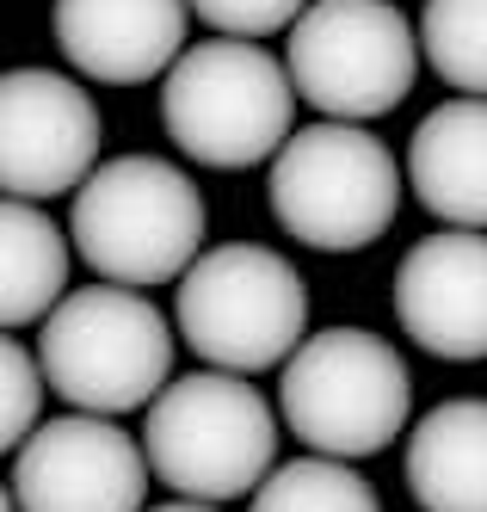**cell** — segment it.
<instances>
[{
  "instance_id": "1",
  "label": "cell",
  "mask_w": 487,
  "mask_h": 512,
  "mask_svg": "<svg viewBox=\"0 0 487 512\" xmlns=\"http://www.w3.org/2000/svg\"><path fill=\"white\" fill-rule=\"evenodd\" d=\"M290 62L253 38H204L161 75V124L198 167L241 173L272 161L296 136Z\"/></svg>"
},
{
  "instance_id": "2",
  "label": "cell",
  "mask_w": 487,
  "mask_h": 512,
  "mask_svg": "<svg viewBox=\"0 0 487 512\" xmlns=\"http://www.w3.org/2000/svg\"><path fill=\"white\" fill-rule=\"evenodd\" d=\"M278 420L272 401L235 371L173 377L142 414V451L155 482L179 500H253L259 482L278 469Z\"/></svg>"
},
{
  "instance_id": "3",
  "label": "cell",
  "mask_w": 487,
  "mask_h": 512,
  "mask_svg": "<svg viewBox=\"0 0 487 512\" xmlns=\"http://www.w3.org/2000/svg\"><path fill=\"white\" fill-rule=\"evenodd\" d=\"M278 414L315 457L364 463L389 451L414 420V371L370 327H321L284 358Z\"/></svg>"
},
{
  "instance_id": "4",
  "label": "cell",
  "mask_w": 487,
  "mask_h": 512,
  "mask_svg": "<svg viewBox=\"0 0 487 512\" xmlns=\"http://www.w3.org/2000/svg\"><path fill=\"white\" fill-rule=\"evenodd\" d=\"M74 253L105 278L130 290L179 284L204 253V198L192 173L161 155H118L99 161L93 179L74 192L68 216Z\"/></svg>"
},
{
  "instance_id": "5",
  "label": "cell",
  "mask_w": 487,
  "mask_h": 512,
  "mask_svg": "<svg viewBox=\"0 0 487 512\" xmlns=\"http://www.w3.org/2000/svg\"><path fill=\"white\" fill-rule=\"evenodd\" d=\"M173 327L130 284H87L68 290L56 315L37 327V358H44L50 395H62L81 414H148L173 383Z\"/></svg>"
},
{
  "instance_id": "6",
  "label": "cell",
  "mask_w": 487,
  "mask_h": 512,
  "mask_svg": "<svg viewBox=\"0 0 487 512\" xmlns=\"http://www.w3.org/2000/svg\"><path fill=\"white\" fill-rule=\"evenodd\" d=\"M173 321L210 371L259 377L309 340V284L278 247L222 241L179 278Z\"/></svg>"
},
{
  "instance_id": "7",
  "label": "cell",
  "mask_w": 487,
  "mask_h": 512,
  "mask_svg": "<svg viewBox=\"0 0 487 512\" xmlns=\"http://www.w3.org/2000/svg\"><path fill=\"white\" fill-rule=\"evenodd\" d=\"M272 216L315 253H358L383 241L401 210V161L370 124L315 118L272 155Z\"/></svg>"
},
{
  "instance_id": "8",
  "label": "cell",
  "mask_w": 487,
  "mask_h": 512,
  "mask_svg": "<svg viewBox=\"0 0 487 512\" xmlns=\"http://www.w3.org/2000/svg\"><path fill=\"white\" fill-rule=\"evenodd\" d=\"M420 56V31L395 0H315L284 44L303 105L340 124L389 118L414 93Z\"/></svg>"
},
{
  "instance_id": "9",
  "label": "cell",
  "mask_w": 487,
  "mask_h": 512,
  "mask_svg": "<svg viewBox=\"0 0 487 512\" xmlns=\"http://www.w3.org/2000/svg\"><path fill=\"white\" fill-rule=\"evenodd\" d=\"M148 451L118 420L68 408L13 451L19 512H148Z\"/></svg>"
},
{
  "instance_id": "10",
  "label": "cell",
  "mask_w": 487,
  "mask_h": 512,
  "mask_svg": "<svg viewBox=\"0 0 487 512\" xmlns=\"http://www.w3.org/2000/svg\"><path fill=\"white\" fill-rule=\"evenodd\" d=\"M99 105L56 68H7L0 81V186L7 198H68L99 167Z\"/></svg>"
},
{
  "instance_id": "11",
  "label": "cell",
  "mask_w": 487,
  "mask_h": 512,
  "mask_svg": "<svg viewBox=\"0 0 487 512\" xmlns=\"http://www.w3.org/2000/svg\"><path fill=\"white\" fill-rule=\"evenodd\" d=\"M395 321L444 364L487 358V229H438L395 266Z\"/></svg>"
},
{
  "instance_id": "12",
  "label": "cell",
  "mask_w": 487,
  "mask_h": 512,
  "mask_svg": "<svg viewBox=\"0 0 487 512\" xmlns=\"http://www.w3.org/2000/svg\"><path fill=\"white\" fill-rule=\"evenodd\" d=\"M192 0H56L50 31L74 75L99 87H142L185 56Z\"/></svg>"
},
{
  "instance_id": "13",
  "label": "cell",
  "mask_w": 487,
  "mask_h": 512,
  "mask_svg": "<svg viewBox=\"0 0 487 512\" xmlns=\"http://www.w3.org/2000/svg\"><path fill=\"white\" fill-rule=\"evenodd\" d=\"M407 186L444 229H487V99H444L414 124Z\"/></svg>"
},
{
  "instance_id": "14",
  "label": "cell",
  "mask_w": 487,
  "mask_h": 512,
  "mask_svg": "<svg viewBox=\"0 0 487 512\" xmlns=\"http://www.w3.org/2000/svg\"><path fill=\"white\" fill-rule=\"evenodd\" d=\"M407 494L420 512H487V401L451 395L407 432Z\"/></svg>"
},
{
  "instance_id": "15",
  "label": "cell",
  "mask_w": 487,
  "mask_h": 512,
  "mask_svg": "<svg viewBox=\"0 0 487 512\" xmlns=\"http://www.w3.org/2000/svg\"><path fill=\"white\" fill-rule=\"evenodd\" d=\"M68 266H74V235L56 223L44 204L7 198L0 204V321L7 334L44 327L56 303L68 297Z\"/></svg>"
},
{
  "instance_id": "16",
  "label": "cell",
  "mask_w": 487,
  "mask_h": 512,
  "mask_svg": "<svg viewBox=\"0 0 487 512\" xmlns=\"http://www.w3.org/2000/svg\"><path fill=\"white\" fill-rule=\"evenodd\" d=\"M247 512H383L377 488L346 463V457H296L278 463L266 482H259Z\"/></svg>"
},
{
  "instance_id": "17",
  "label": "cell",
  "mask_w": 487,
  "mask_h": 512,
  "mask_svg": "<svg viewBox=\"0 0 487 512\" xmlns=\"http://www.w3.org/2000/svg\"><path fill=\"white\" fill-rule=\"evenodd\" d=\"M420 50L444 87L487 99V0H426Z\"/></svg>"
},
{
  "instance_id": "18",
  "label": "cell",
  "mask_w": 487,
  "mask_h": 512,
  "mask_svg": "<svg viewBox=\"0 0 487 512\" xmlns=\"http://www.w3.org/2000/svg\"><path fill=\"white\" fill-rule=\"evenodd\" d=\"M0 377H7V395H0V438H7V457L25 451V438L37 432V414H44V395H50V377H44V358L25 340H0Z\"/></svg>"
},
{
  "instance_id": "19",
  "label": "cell",
  "mask_w": 487,
  "mask_h": 512,
  "mask_svg": "<svg viewBox=\"0 0 487 512\" xmlns=\"http://www.w3.org/2000/svg\"><path fill=\"white\" fill-rule=\"evenodd\" d=\"M315 0H192V19H204L216 38H272V31H290Z\"/></svg>"
},
{
  "instance_id": "20",
  "label": "cell",
  "mask_w": 487,
  "mask_h": 512,
  "mask_svg": "<svg viewBox=\"0 0 487 512\" xmlns=\"http://www.w3.org/2000/svg\"><path fill=\"white\" fill-rule=\"evenodd\" d=\"M148 512H222V506H210V500H167V506H148Z\"/></svg>"
}]
</instances>
